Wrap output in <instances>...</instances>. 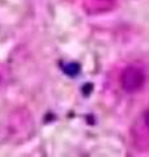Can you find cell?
Returning a JSON list of instances; mask_svg holds the SVG:
<instances>
[{
	"label": "cell",
	"instance_id": "1",
	"mask_svg": "<svg viewBox=\"0 0 149 157\" xmlns=\"http://www.w3.org/2000/svg\"><path fill=\"white\" fill-rule=\"evenodd\" d=\"M144 81H145V76L141 70L136 67H127L122 73V86L126 92H136L143 86Z\"/></svg>",
	"mask_w": 149,
	"mask_h": 157
},
{
	"label": "cell",
	"instance_id": "2",
	"mask_svg": "<svg viewBox=\"0 0 149 157\" xmlns=\"http://www.w3.org/2000/svg\"><path fill=\"white\" fill-rule=\"evenodd\" d=\"M63 71L66 72L68 76H76V75H78V72H80V64L74 63V62L68 63V64L64 66Z\"/></svg>",
	"mask_w": 149,
	"mask_h": 157
},
{
	"label": "cell",
	"instance_id": "3",
	"mask_svg": "<svg viewBox=\"0 0 149 157\" xmlns=\"http://www.w3.org/2000/svg\"><path fill=\"white\" fill-rule=\"evenodd\" d=\"M92 90H93V85L89 82V84H85L82 86V94L84 96H89L92 93Z\"/></svg>",
	"mask_w": 149,
	"mask_h": 157
},
{
	"label": "cell",
	"instance_id": "4",
	"mask_svg": "<svg viewBox=\"0 0 149 157\" xmlns=\"http://www.w3.org/2000/svg\"><path fill=\"white\" fill-rule=\"evenodd\" d=\"M145 124L149 127V110L145 113Z\"/></svg>",
	"mask_w": 149,
	"mask_h": 157
}]
</instances>
